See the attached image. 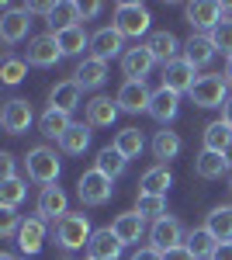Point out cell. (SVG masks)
<instances>
[{
    "label": "cell",
    "mask_w": 232,
    "mask_h": 260,
    "mask_svg": "<svg viewBox=\"0 0 232 260\" xmlns=\"http://www.w3.org/2000/svg\"><path fill=\"white\" fill-rule=\"evenodd\" d=\"M24 170H28V177L42 184V187H52L59 180V170H62V163H59L56 149H49V146H35V149H28V156H24Z\"/></svg>",
    "instance_id": "cell-1"
},
{
    "label": "cell",
    "mask_w": 232,
    "mask_h": 260,
    "mask_svg": "<svg viewBox=\"0 0 232 260\" xmlns=\"http://www.w3.org/2000/svg\"><path fill=\"white\" fill-rule=\"evenodd\" d=\"M90 236H94V229H90V219L83 212H70L56 222V243L62 250H83L90 243Z\"/></svg>",
    "instance_id": "cell-2"
},
{
    "label": "cell",
    "mask_w": 232,
    "mask_h": 260,
    "mask_svg": "<svg viewBox=\"0 0 232 260\" xmlns=\"http://www.w3.org/2000/svg\"><path fill=\"white\" fill-rule=\"evenodd\" d=\"M149 7L146 4H136V0H125V4H118L115 7V28L125 35V39H139V35H146L149 31Z\"/></svg>",
    "instance_id": "cell-3"
},
{
    "label": "cell",
    "mask_w": 232,
    "mask_h": 260,
    "mask_svg": "<svg viewBox=\"0 0 232 260\" xmlns=\"http://www.w3.org/2000/svg\"><path fill=\"white\" fill-rule=\"evenodd\" d=\"M187 98L197 104V108H222L225 101L232 98L229 94V80L222 73H208V77H197V83L191 87Z\"/></svg>",
    "instance_id": "cell-4"
},
{
    "label": "cell",
    "mask_w": 232,
    "mask_h": 260,
    "mask_svg": "<svg viewBox=\"0 0 232 260\" xmlns=\"http://www.w3.org/2000/svg\"><path fill=\"white\" fill-rule=\"evenodd\" d=\"M115 180L104 177L101 170H87V174H80L77 180V194L83 205H90V208H101V205H108L111 194H115V187H111Z\"/></svg>",
    "instance_id": "cell-5"
},
{
    "label": "cell",
    "mask_w": 232,
    "mask_h": 260,
    "mask_svg": "<svg viewBox=\"0 0 232 260\" xmlns=\"http://www.w3.org/2000/svg\"><path fill=\"white\" fill-rule=\"evenodd\" d=\"M128 49H125V35L118 31L115 24L111 28H97L94 35H90V56L101 62L115 59V56H125Z\"/></svg>",
    "instance_id": "cell-6"
},
{
    "label": "cell",
    "mask_w": 232,
    "mask_h": 260,
    "mask_svg": "<svg viewBox=\"0 0 232 260\" xmlns=\"http://www.w3.org/2000/svg\"><path fill=\"white\" fill-rule=\"evenodd\" d=\"M59 59H62V49H59V39L52 35V31L35 35V39L28 42V62H31V66L49 70V66H56Z\"/></svg>",
    "instance_id": "cell-7"
},
{
    "label": "cell",
    "mask_w": 232,
    "mask_h": 260,
    "mask_svg": "<svg viewBox=\"0 0 232 260\" xmlns=\"http://www.w3.org/2000/svg\"><path fill=\"white\" fill-rule=\"evenodd\" d=\"M31 104L24 98H14L4 104V111H0V125H4V132L7 136H21V132H28V125H31Z\"/></svg>",
    "instance_id": "cell-8"
},
{
    "label": "cell",
    "mask_w": 232,
    "mask_h": 260,
    "mask_svg": "<svg viewBox=\"0 0 232 260\" xmlns=\"http://www.w3.org/2000/svg\"><path fill=\"white\" fill-rule=\"evenodd\" d=\"M184 229H180V222L170 219V215H163L159 222H153V229H149V243H153V250L159 253H167V250H174V246H184Z\"/></svg>",
    "instance_id": "cell-9"
},
{
    "label": "cell",
    "mask_w": 232,
    "mask_h": 260,
    "mask_svg": "<svg viewBox=\"0 0 232 260\" xmlns=\"http://www.w3.org/2000/svg\"><path fill=\"white\" fill-rule=\"evenodd\" d=\"M115 101H118V108H121V111L139 115V111H149V101H153V94H149L146 80H125Z\"/></svg>",
    "instance_id": "cell-10"
},
{
    "label": "cell",
    "mask_w": 232,
    "mask_h": 260,
    "mask_svg": "<svg viewBox=\"0 0 232 260\" xmlns=\"http://www.w3.org/2000/svg\"><path fill=\"white\" fill-rule=\"evenodd\" d=\"M184 18H187V24L197 28V31H212L215 24L225 18V7H222V4H212V0H201V4H187V7H184Z\"/></svg>",
    "instance_id": "cell-11"
},
{
    "label": "cell",
    "mask_w": 232,
    "mask_h": 260,
    "mask_svg": "<svg viewBox=\"0 0 232 260\" xmlns=\"http://www.w3.org/2000/svg\"><path fill=\"white\" fill-rule=\"evenodd\" d=\"M194 83H197L194 66L184 59V56H180V59H174L170 66H163V87H167V90H174V94H191Z\"/></svg>",
    "instance_id": "cell-12"
},
{
    "label": "cell",
    "mask_w": 232,
    "mask_h": 260,
    "mask_svg": "<svg viewBox=\"0 0 232 260\" xmlns=\"http://www.w3.org/2000/svg\"><path fill=\"white\" fill-rule=\"evenodd\" d=\"M42 246H45V219L42 215H28L18 229V250L24 257H35Z\"/></svg>",
    "instance_id": "cell-13"
},
{
    "label": "cell",
    "mask_w": 232,
    "mask_h": 260,
    "mask_svg": "<svg viewBox=\"0 0 232 260\" xmlns=\"http://www.w3.org/2000/svg\"><path fill=\"white\" fill-rule=\"evenodd\" d=\"M28 28H31V14L24 7H11L0 18V39L7 45H18L21 39H28Z\"/></svg>",
    "instance_id": "cell-14"
},
{
    "label": "cell",
    "mask_w": 232,
    "mask_h": 260,
    "mask_svg": "<svg viewBox=\"0 0 232 260\" xmlns=\"http://www.w3.org/2000/svg\"><path fill=\"white\" fill-rule=\"evenodd\" d=\"M121 250L125 246L115 236V229H94V236L87 243V260H118Z\"/></svg>",
    "instance_id": "cell-15"
},
{
    "label": "cell",
    "mask_w": 232,
    "mask_h": 260,
    "mask_svg": "<svg viewBox=\"0 0 232 260\" xmlns=\"http://www.w3.org/2000/svg\"><path fill=\"white\" fill-rule=\"evenodd\" d=\"M80 98H83V87H80L77 80H62V83H56V87L49 90V108L73 115V111L80 108Z\"/></svg>",
    "instance_id": "cell-16"
},
{
    "label": "cell",
    "mask_w": 232,
    "mask_h": 260,
    "mask_svg": "<svg viewBox=\"0 0 232 260\" xmlns=\"http://www.w3.org/2000/svg\"><path fill=\"white\" fill-rule=\"evenodd\" d=\"M153 52L146 49V45H136V49H128L125 56H121V73L128 77V80H146V73L153 70Z\"/></svg>",
    "instance_id": "cell-17"
},
{
    "label": "cell",
    "mask_w": 232,
    "mask_h": 260,
    "mask_svg": "<svg viewBox=\"0 0 232 260\" xmlns=\"http://www.w3.org/2000/svg\"><path fill=\"white\" fill-rule=\"evenodd\" d=\"M80 21H83V4H77V0H59L56 7H52V14H49L52 35L66 31V28H77Z\"/></svg>",
    "instance_id": "cell-18"
},
{
    "label": "cell",
    "mask_w": 232,
    "mask_h": 260,
    "mask_svg": "<svg viewBox=\"0 0 232 260\" xmlns=\"http://www.w3.org/2000/svg\"><path fill=\"white\" fill-rule=\"evenodd\" d=\"M146 49H149L153 59L163 62V66H170L174 59H180V56H177V52H180V42H177L174 31H153L149 42H146Z\"/></svg>",
    "instance_id": "cell-19"
},
{
    "label": "cell",
    "mask_w": 232,
    "mask_h": 260,
    "mask_svg": "<svg viewBox=\"0 0 232 260\" xmlns=\"http://www.w3.org/2000/svg\"><path fill=\"white\" fill-rule=\"evenodd\" d=\"M177 111H180V94L167 90V87H159V90L153 94V101H149V115H153L159 125H167V121L177 118Z\"/></svg>",
    "instance_id": "cell-20"
},
{
    "label": "cell",
    "mask_w": 232,
    "mask_h": 260,
    "mask_svg": "<svg viewBox=\"0 0 232 260\" xmlns=\"http://www.w3.org/2000/svg\"><path fill=\"white\" fill-rule=\"evenodd\" d=\"M118 101H111V98H94L90 104H87V125L90 128H108V125H115V118H118Z\"/></svg>",
    "instance_id": "cell-21"
},
{
    "label": "cell",
    "mask_w": 232,
    "mask_h": 260,
    "mask_svg": "<svg viewBox=\"0 0 232 260\" xmlns=\"http://www.w3.org/2000/svg\"><path fill=\"white\" fill-rule=\"evenodd\" d=\"M170 184H174V174H170V167L156 163L153 170H146V174H142V180H139V194H163V198H167Z\"/></svg>",
    "instance_id": "cell-22"
},
{
    "label": "cell",
    "mask_w": 232,
    "mask_h": 260,
    "mask_svg": "<svg viewBox=\"0 0 232 260\" xmlns=\"http://www.w3.org/2000/svg\"><path fill=\"white\" fill-rule=\"evenodd\" d=\"M39 215L42 219H62V215H70L66 212V191L62 187H42V194H39Z\"/></svg>",
    "instance_id": "cell-23"
},
{
    "label": "cell",
    "mask_w": 232,
    "mask_h": 260,
    "mask_svg": "<svg viewBox=\"0 0 232 260\" xmlns=\"http://www.w3.org/2000/svg\"><path fill=\"white\" fill-rule=\"evenodd\" d=\"M73 80H77L83 90H97L101 83L108 80V62L94 59V56H90V59H83L77 66V73H73Z\"/></svg>",
    "instance_id": "cell-24"
},
{
    "label": "cell",
    "mask_w": 232,
    "mask_h": 260,
    "mask_svg": "<svg viewBox=\"0 0 232 260\" xmlns=\"http://www.w3.org/2000/svg\"><path fill=\"white\" fill-rule=\"evenodd\" d=\"M115 236L121 240V246H128V243H139L142 240V233H146V219L139 215V212H125V215H118L115 219Z\"/></svg>",
    "instance_id": "cell-25"
},
{
    "label": "cell",
    "mask_w": 232,
    "mask_h": 260,
    "mask_svg": "<svg viewBox=\"0 0 232 260\" xmlns=\"http://www.w3.org/2000/svg\"><path fill=\"white\" fill-rule=\"evenodd\" d=\"M184 59L191 62L194 70L197 66H208V62L215 59V45L208 35H191V39L184 42Z\"/></svg>",
    "instance_id": "cell-26"
},
{
    "label": "cell",
    "mask_w": 232,
    "mask_h": 260,
    "mask_svg": "<svg viewBox=\"0 0 232 260\" xmlns=\"http://www.w3.org/2000/svg\"><path fill=\"white\" fill-rule=\"evenodd\" d=\"M205 229H208L218 243H229L232 240V205H218V208H212Z\"/></svg>",
    "instance_id": "cell-27"
},
{
    "label": "cell",
    "mask_w": 232,
    "mask_h": 260,
    "mask_svg": "<svg viewBox=\"0 0 232 260\" xmlns=\"http://www.w3.org/2000/svg\"><path fill=\"white\" fill-rule=\"evenodd\" d=\"M225 170H229L225 156H222V153H212V149H201V156L194 160V174L201 180H218Z\"/></svg>",
    "instance_id": "cell-28"
},
{
    "label": "cell",
    "mask_w": 232,
    "mask_h": 260,
    "mask_svg": "<svg viewBox=\"0 0 232 260\" xmlns=\"http://www.w3.org/2000/svg\"><path fill=\"white\" fill-rule=\"evenodd\" d=\"M125 167H128V160L118 153L115 146H104V149L97 153V160H94V170H101L104 177H111V180L121 177V174H125Z\"/></svg>",
    "instance_id": "cell-29"
},
{
    "label": "cell",
    "mask_w": 232,
    "mask_h": 260,
    "mask_svg": "<svg viewBox=\"0 0 232 260\" xmlns=\"http://www.w3.org/2000/svg\"><path fill=\"white\" fill-rule=\"evenodd\" d=\"M70 125H73V121H70V115H66V111H56V108H49V111L39 118L42 136H45V139H56V142L70 132Z\"/></svg>",
    "instance_id": "cell-30"
},
{
    "label": "cell",
    "mask_w": 232,
    "mask_h": 260,
    "mask_svg": "<svg viewBox=\"0 0 232 260\" xmlns=\"http://www.w3.org/2000/svg\"><path fill=\"white\" fill-rule=\"evenodd\" d=\"M59 49H62V56H80L83 49H90V35L83 31V24L77 28H66V31H59Z\"/></svg>",
    "instance_id": "cell-31"
},
{
    "label": "cell",
    "mask_w": 232,
    "mask_h": 260,
    "mask_svg": "<svg viewBox=\"0 0 232 260\" xmlns=\"http://www.w3.org/2000/svg\"><path fill=\"white\" fill-rule=\"evenodd\" d=\"M115 149L125 156V160H136L139 153L146 149V139H142L139 128H121V132L115 136Z\"/></svg>",
    "instance_id": "cell-32"
},
{
    "label": "cell",
    "mask_w": 232,
    "mask_h": 260,
    "mask_svg": "<svg viewBox=\"0 0 232 260\" xmlns=\"http://www.w3.org/2000/svg\"><path fill=\"white\" fill-rule=\"evenodd\" d=\"M90 146V125H70V132L59 139V149L62 153H70V156H77Z\"/></svg>",
    "instance_id": "cell-33"
},
{
    "label": "cell",
    "mask_w": 232,
    "mask_h": 260,
    "mask_svg": "<svg viewBox=\"0 0 232 260\" xmlns=\"http://www.w3.org/2000/svg\"><path fill=\"white\" fill-rule=\"evenodd\" d=\"M177 153H180V136L170 132V128L156 132V139H153V156L156 160H163V167H167V160H174Z\"/></svg>",
    "instance_id": "cell-34"
},
{
    "label": "cell",
    "mask_w": 232,
    "mask_h": 260,
    "mask_svg": "<svg viewBox=\"0 0 232 260\" xmlns=\"http://www.w3.org/2000/svg\"><path fill=\"white\" fill-rule=\"evenodd\" d=\"M184 246L191 250L194 257H212V253H215V246H218V240H215L212 233H208V229L201 225V229H191V233H187Z\"/></svg>",
    "instance_id": "cell-35"
},
{
    "label": "cell",
    "mask_w": 232,
    "mask_h": 260,
    "mask_svg": "<svg viewBox=\"0 0 232 260\" xmlns=\"http://www.w3.org/2000/svg\"><path fill=\"white\" fill-rule=\"evenodd\" d=\"M229 142H232V128L222 118L212 121V125L205 128V149H212V153H225Z\"/></svg>",
    "instance_id": "cell-36"
},
{
    "label": "cell",
    "mask_w": 232,
    "mask_h": 260,
    "mask_svg": "<svg viewBox=\"0 0 232 260\" xmlns=\"http://www.w3.org/2000/svg\"><path fill=\"white\" fill-rule=\"evenodd\" d=\"M24 198H28V184L21 177L0 180V208H18Z\"/></svg>",
    "instance_id": "cell-37"
},
{
    "label": "cell",
    "mask_w": 232,
    "mask_h": 260,
    "mask_svg": "<svg viewBox=\"0 0 232 260\" xmlns=\"http://www.w3.org/2000/svg\"><path fill=\"white\" fill-rule=\"evenodd\" d=\"M136 212L142 215V219L159 222L163 215H167V198H163V194H139L136 198Z\"/></svg>",
    "instance_id": "cell-38"
},
{
    "label": "cell",
    "mask_w": 232,
    "mask_h": 260,
    "mask_svg": "<svg viewBox=\"0 0 232 260\" xmlns=\"http://www.w3.org/2000/svg\"><path fill=\"white\" fill-rule=\"evenodd\" d=\"M208 39H212L215 52H225V56H232V18H222V21H218L212 31H208Z\"/></svg>",
    "instance_id": "cell-39"
},
{
    "label": "cell",
    "mask_w": 232,
    "mask_h": 260,
    "mask_svg": "<svg viewBox=\"0 0 232 260\" xmlns=\"http://www.w3.org/2000/svg\"><path fill=\"white\" fill-rule=\"evenodd\" d=\"M24 73H28V62L24 59H4V66H0V80L7 83V87H14V83H21L24 80Z\"/></svg>",
    "instance_id": "cell-40"
},
{
    "label": "cell",
    "mask_w": 232,
    "mask_h": 260,
    "mask_svg": "<svg viewBox=\"0 0 232 260\" xmlns=\"http://www.w3.org/2000/svg\"><path fill=\"white\" fill-rule=\"evenodd\" d=\"M21 222L24 219H18V208H0V236H18Z\"/></svg>",
    "instance_id": "cell-41"
},
{
    "label": "cell",
    "mask_w": 232,
    "mask_h": 260,
    "mask_svg": "<svg viewBox=\"0 0 232 260\" xmlns=\"http://www.w3.org/2000/svg\"><path fill=\"white\" fill-rule=\"evenodd\" d=\"M52 7H56V4H49V0H31V4H24L28 14H45V18L52 14Z\"/></svg>",
    "instance_id": "cell-42"
},
{
    "label": "cell",
    "mask_w": 232,
    "mask_h": 260,
    "mask_svg": "<svg viewBox=\"0 0 232 260\" xmlns=\"http://www.w3.org/2000/svg\"><path fill=\"white\" fill-rule=\"evenodd\" d=\"M11 177H14V156L0 153V180H11Z\"/></svg>",
    "instance_id": "cell-43"
},
{
    "label": "cell",
    "mask_w": 232,
    "mask_h": 260,
    "mask_svg": "<svg viewBox=\"0 0 232 260\" xmlns=\"http://www.w3.org/2000/svg\"><path fill=\"white\" fill-rule=\"evenodd\" d=\"M163 260H197V257H194L187 246H174V250H167V253H163Z\"/></svg>",
    "instance_id": "cell-44"
},
{
    "label": "cell",
    "mask_w": 232,
    "mask_h": 260,
    "mask_svg": "<svg viewBox=\"0 0 232 260\" xmlns=\"http://www.w3.org/2000/svg\"><path fill=\"white\" fill-rule=\"evenodd\" d=\"M208 260H232V240L229 243H218V246H215V253Z\"/></svg>",
    "instance_id": "cell-45"
},
{
    "label": "cell",
    "mask_w": 232,
    "mask_h": 260,
    "mask_svg": "<svg viewBox=\"0 0 232 260\" xmlns=\"http://www.w3.org/2000/svg\"><path fill=\"white\" fill-rule=\"evenodd\" d=\"M132 260H163V253H159V250H153V246H146V250H139Z\"/></svg>",
    "instance_id": "cell-46"
},
{
    "label": "cell",
    "mask_w": 232,
    "mask_h": 260,
    "mask_svg": "<svg viewBox=\"0 0 232 260\" xmlns=\"http://www.w3.org/2000/svg\"><path fill=\"white\" fill-rule=\"evenodd\" d=\"M94 14H101V4H97V0L83 4V18H94Z\"/></svg>",
    "instance_id": "cell-47"
},
{
    "label": "cell",
    "mask_w": 232,
    "mask_h": 260,
    "mask_svg": "<svg viewBox=\"0 0 232 260\" xmlns=\"http://www.w3.org/2000/svg\"><path fill=\"white\" fill-rule=\"evenodd\" d=\"M222 121H225V125L232 128V98L225 101V104H222Z\"/></svg>",
    "instance_id": "cell-48"
},
{
    "label": "cell",
    "mask_w": 232,
    "mask_h": 260,
    "mask_svg": "<svg viewBox=\"0 0 232 260\" xmlns=\"http://www.w3.org/2000/svg\"><path fill=\"white\" fill-rule=\"evenodd\" d=\"M225 80L232 83V56H229V59H225Z\"/></svg>",
    "instance_id": "cell-49"
},
{
    "label": "cell",
    "mask_w": 232,
    "mask_h": 260,
    "mask_svg": "<svg viewBox=\"0 0 232 260\" xmlns=\"http://www.w3.org/2000/svg\"><path fill=\"white\" fill-rule=\"evenodd\" d=\"M222 156H225V163H229V170H232V142H229V149H225Z\"/></svg>",
    "instance_id": "cell-50"
},
{
    "label": "cell",
    "mask_w": 232,
    "mask_h": 260,
    "mask_svg": "<svg viewBox=\"0 0 232 260\" xmlns=\"http://www.w3.org/2000/svg\"><path fill=\"white\" fill-rule=\"evenodd\" d=\"M0 260H14V257H11V253H0Z\"/></svg>",
    "instance_id": "cell-51"
},
{
    "label": "cell",
    "mask_w": 232,
    "mask_h": 260,
    "mask_svg": "<svg viewBox=\"0 0 232 260\" xmlns=\"http://www.w3.org/2000/svg\"><path fill=\"white\" fill-rule=\"evenodd\" d=\"M229 184H232V177H229Z\"/></svg>",
    "instance_id": "cell-52"
}]
</instances>
